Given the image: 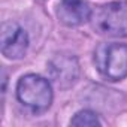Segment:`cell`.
Segmentation results:
<instances>
[{"label":"cell","instance_id":"6da1fadb","mask_svg":"<svg viewBox=\"0 0 127 127\" xmlns=\"http://www.w3.org/2000/svg\"><path fill=\"white\" fill-rule=\"evenodd\" d=\"M96 32L114 37L127 36V2H112L99 6L91 14Z\"/></svg>","mask_w":127,"mask_h":127},{"label":"cell","instance_id":"7a4b0ae2","mask_svg":"<svg viewBox=\"0 0 127 127\" xmlns=\"http://www.w3.org/2000/svg\"><path fill=\"white\" fill-rule=\"evenodd\" d=\"M94 63L97 70L111 81H120L127 76V45L102 43L96 48Z\"/></svg>","mask_w":127,"mask_h":127},{"label":"cell","instance_id":"3957f363","mask_svg":"<svg viewBox=\"0 0 127 127\" xmlns=\"http://www.w3.org/2000/svg\"><path fill=\"white\" fill-rule=\"evenodd\" d=\"M17 97L23 105L33 111H45L52 102V88L48 79L30 73L18 81Z\"/></svg>","mask_w":127,"mask_h":127},{"label":"cell","instance_id":"277c9868","mask_svg":"<svg viewBox=\"0 0 127 127\" xmlns=\"http://www.w3.org/2000/svg\"><path fill=\"white\" fill-rule=\"evenodd\" d=\"M29 46V36L15 23H6L2 27V54L6 58H21Z\"/></svg>","mask_w":127,"mask_h":127},{"label":"cell","instance_id":"5b68a950","mask_svg":"<svg viewBox=\"0 0 127 127\" xmlns=\"http://www.w3.org/2000/svg\"><path fill=\"white\" fill-rule=\"evenodd\" d=\"M91 9L85 0H60L57 15L63 24L76 27L91 20Z\"/></svg>","mask_w":127,"mask_h":127},{"label":"cell","instance_id":"8992f818","mask_svg":"<svg viewBox=\"0 0 127 127\" xmlns=\"http://www.w3.org/2000/svg\"><path fill=\"white\" fill-rule=\"evenodd\" d=\"M49 69L52 79L61 87L73 84L78 78V63L73 57H64V55L57 57L55 60L51 61Z\"/></svg>","mask_w":127,"mask_h":127},{"label":"cell","instance_id":"52a82bcc","mask_svg":"<svg viewBox=\"0 0 127 127\" xmlns=\"http://www.w3.org/2000/svg\"><path fill=\"white\" fill-rule=\"evenodd\" d=\"M70 124L72 126H100L102 121L99 120V117L94 112H91V111H81L72 118Z\"/></svg>","mask_w":127,"mask_h":127}]
</instances>
